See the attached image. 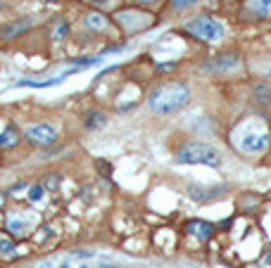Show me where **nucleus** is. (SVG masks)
Returning a JSON list of instances; mask_svg holds the SVG:
<instances>
[{"instance_id":"0eeeda50","label":"nucleus","mask_w":271,"mask_h":268,"mask_svg":"<svg viewBox=\"0 0 271 268\" xmlns=\"http://www.w3.org/2000/svg\"><path fill=\"white\" fill-rule=\"evenodd\" d=\"M226 195V185H190L188 188V197L195 202H214L219 197Z\"/></svg>"},{"instance_id":"4be33fe9","label":"nucleus","mask_w":271,"mask_h":268,"mask_svg":"<svg viewBox=\"0 0 271 268\" xmlns=\"http://www.w3.org/2000/svg\"><path fill=\"white\" fill-rule=\"evenodd\" d=\"M43 2H60V0H43Z\"/></svg>"},{"instance_id":"aec40b11","label":"nucleus","mask_w":271,"mask_h":268,"mask_svg":"<svg viewBox=\"0 0 271 268\" xmlns=\"http://www.w3.org/2000/svg\"><path fill=\"white\" fill-rule=\"evenodd\" d=\"M267 266H271V252L267 254Z\"/></svg>"},{"instance_id":"ddd939ff","label":"nucleus","mask_w":271,"mask_h":268,"mask_svg":"<svg viewBox=\"0 0 271 268\" xmlns=\"http://www.w3.org/2000/svg\"><path fill=\"white\" fill-rule=\"evenodd\" d=\"M250 5H252V10L260 19H267L271 14V0H250Z\"/></svg>"},{"instance_id":"4468645a","label":"nucleus","mask_w":271,"mask_h":268,"mask_svg":"<svg viewBox=\"0 0 271 268\" xmlns=\"http://www.w3.org/2000/svg\"><path fill=\"white\" fill-rule=\"evenodd\" d=\"M0 254L2 257H12L14 254V242L10 237H0Z\"/></svg>"},{"instance_id":"9b49d317","label":"nucleus","mask_w":271,"mask_h":268,"mask_svg":"<svg viewBox=\"0 0 271 268\" xmlns=\"http://www.w3.org/2000/svg\"><path fill=\"white\" fill-rule=\"evenodd\" d=\"M7 230H10L12 235L24 237L26 233H29V223H26L24 218H17V216H12V218H7Z\"/></svg>"},{"instance_id":"6e6552de","label":"nucleus","mask_w":271,"mask_h":268,"mask_svg":"<svg viewBox=\"0 0 271 268\" xmlns=\"http://www.w3.org/2000/svg\"><path fill=\"white\" fill-rule=\"evenodd\" d=\"M36 26V19H17V22L12 24H5L2 29H0V41H14V38H19L22 33H26L29 29Z\"/></svg>"},{"instance_id":"a211bd4d","label":"nucleus","mask_w":271,"mask_h":268,"mask_svg":"<svg viewBox=\"0 0 271 268\" xmlns=\"http://www.w3.org/2000/svg\"><path fill=\"white\" fill-rule=\"evenodd\" d=\"M67 31H69V24H67V22H62V24H60V26H57V31H55V38H57V41H62Z\"/></svg>"},{"instance_id":"f8f14e48","label":"nucleus","mask_w":271,"mask_h":268,"mask_svg":"<svg viewBox=\"0 0 271 268\" xmlns=\"http://www.w3.org/2000/svg\"><path fill=\"white\" fill-rule=\"evenodd\" d=\"M17 142H19V133H17L14 126H10V129H5L0 133V147H14Z\"/></svg>"},{"instance_id":"20e7f679","label":"nucleus","mask_w":271,"mask_h":268,"mask_svg":"<svg viewBox=\"0 0 271 268\" xmlns=\"http://www.w3.org/2000/svg\"><path fill=\"white\" fill-rule=\"evenodd\" d=\"M185 31L190 33L197 41H205V43H214L219 38H224V24L214 19V17H195L183 26Z\"/></svg>"},{"instance_id":"f257e3e1","label":"nucleus","mask_w":271,"mask_h":268,"mask_svg":"<svg viewBox=\"0 0 271 268\" xmlns=\"http://www.w3.org/2000/svg\"><path fill=\"white\" fill-rule=\"evenodd\" d=\"M190 102V88L185 83H179V81H169L160 86L157 90H152L148 105L155 114H162V117H169V114H176L181 112Z\"/></svg>"},{"instance_id":"2eb2a0df","label":"nucleus","mask_w":271,"mask_h":268,"mask_svg":"<svg viewBox=\"0 0 271 268\" xmlns=\"http://www.w3.org/2000/svg\"><path fill=\"white\" fill-rule=\"evenodd\" d=\"M102 121H105V114H100V112H90V114L86 117V126L93 129V126H100Z\"/></svg>"},{"instance_id":"f03ea898","label":"nucleus","mask_w":271,"mask_h":268,"mask_svg":"<svg viewBox=\"0 0 271 268\" xmlns=\"http://www.w3.org/2000/svg\"><path fill=\"white\" fill-rule=\"evenodd\" d=\"M233 145L245 154H262L269 147V129L260 119H245L233 131Z\"/></svg>"},{"instance_id":"1a4fd4ad","label":"nucleus","mask_w":271,"mask_h":268,"mask_svg":"<svg viewBox=\"0 0 271 268\" xmlns=\"http://www.w3.org/2000/svg\"><path fill=\"white\" fill-rule=\"evenodd\" d=\"M185 230L190 235H195L200 242H207L209 237L214 235V225L209 223V221H190V223L185 225Z\"/></svg>"},{"instance_id":"6ab92c4d","label":"nucleus","mask_w":271,"mask_h":268,"mask_svg":"<svg viewBox=\"0 0 271 268\" xmlns=\"http://www.w3.org/2000/svg\"><path fill=\"white\" fill-rule=\"evenodd\" d=\"M143 5H157V2H160V0H141Z\"/></svg>"},{"instance_id":"f3484780","label":"nucleus","mask_w":271,"mask_h":268,"mask_svg":"<svg viewBox=\"0 0 271 268\" xmlns=\"http://www.w3.org/2000/svg\"><path fill=\"white\" fill-rule=\"evenodd\" d=\"M43 185H31V190H29V197H31V202H38V200H43Z\"/></svg>"},{"instance_id":"9d476101","label":"nucleus","mask_w":271,"mask_h":268,"mask_svg":"<svg viewBox=\"0 0 271 268\" xmlns=\"http://www.w3.org/2000/svg\"><path fill=\"white\" fill-rule=\"evenodd\" d=\"M84 24H86V29H90V31H105L109 26V19L105 14H100V12H88Z\"/></svg>"},{"instance_id":"412c9836","label":"nucleus","mask_w":271,"mask_h":268,"mask_svg":"<svg viewBox=\"0 0 271 268\" xmlns=\"http://www.w3.org/2000/svg\"><path fill=\"white\" fill-rule=\"evenodd\" d=\"M60 268H72V266H69V264H62V266H60Z\"/></svg>"},{"instance_id":"39448f33","label":"nucleus","mask_w":271,"mask_h":268,"mask_svg":"<svg viewBox=\"0 0 271 268\" xmlns=\"http://www.w3.org/2000/svg\"><path fill=\"white\" fill-rule=\"evenodd\" d=\"M24 135H26L29 142L41 145V147H50V145L57 142V131L50 124H33V126H29V129L24 131Z\"/></svg>"},{"instance_id":"7ed1b4c3","label":"nucleus","mask_w":271,"mask_h":268,"mask_svg":"<svg viewBox=\"0 0 271 268\" xmlns=\"http://www.w3.org/2000/svg\"><path fill=\"white\" fill-rule=\"evenodd\" d=\"M179 164H202V166H219L221 164V154L217 147L207 145V142H185L183 147L176 154Z\"/></svg>"},{"instance_id":"423d86ee","label":"nucleus","mask_w":271,"mask_h":268,"mask_svg":"<svg viewBox=\"0 0 271 268\" xmlns=\"http://www.w3.org/2000/svg\"><path fill=\"white\" fill-rule=\"evenodd\" d=\"M238 65H240L238 55L228 53V55H217V57H212L209 62L202 65V69H205L207 74H226V71H233Z\"/></svg>"},{"instance_id":"dca6fc26","label":"nucleus","mask_w":271,"mask_h":268,"mask_svg":"<svg viewBox=\"0 0 271 268\" xmlns=\"http://www.w3.org/2000/svg\"><path fill=\"white\" fill-rule=\"evenodd\" d=\"M197 2L200 0H172V7L174 10H185V7H193Z\"/></svg>"}]
</instances>
